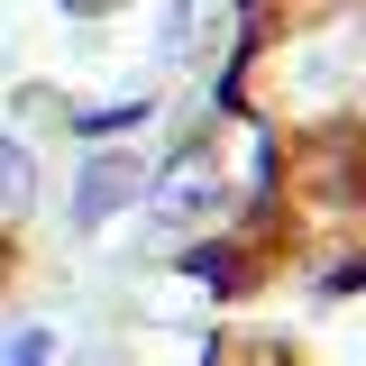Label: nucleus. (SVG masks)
I'll list each match as a JSON object with an SVG mask.
<instances>
[{
    "label": "nucleus",
    "mask_w": 366,
    "mask_h": 366,
    "mask_svg": "<svg viewBox=\"0 0 366 366\" xmlns=\"http://www.w3.org/2000/svg\"><path fill=\"white\" fill-rule=\"evenodd\" d=\"M137 119H156V101H147V92H129V101H92V110H74V137L110 147V137H129Z\"/></svg>",
    "instance_id": "3"
},
{
    "label": "nucleus",
    "mask_w": 366,
    "mask_h": 366,
    "mask_svg": "<svg viewBox=\"0 0 366 366\" xmlns=\"http://www.w3.org/2000/svg\"><path fill=\"white\" fill-rule=\"evenodd\" d=\"M229 202V183L211 156H174L165 174H147V211H156V229H192V220H211Z\"/></svg>",
    "instance_id": "2"
},
{
    "label": "nucleus",
    "mask_w": 366,
    "mask_h": 366,
    "mask_svg": "<svg viewBox=\"0 0 366 366\" xmlns=\"http://www.w3.org/2000/svg\"><path fill=\"white\" fill-rule=\"evenodd\" d=\"M19 211H37V156L0 129V220H19Z\"/></svg>",
    "instance_id": "4"
},
{
    "label": "nucleus",
    "mask_w": 366,
    "mask_h": 366,
    "mask_svg": "<svg viewBox=\"0 0 366 366\" xmlns=\"http://www.w3.org/2000/svg\"><path fill=\"white\" fill-rule=\"evenodd\" d=\"M0 366H55V330H46V320L9 330V339H0Z\"/></svg>",
    "instance_id": "5"
},
{
    "label": "nucleus",
    "mask_w": 366,
    "mask_h": 366,
    "mask_svg": "<svg viewBox=\"0 0 366 366\" xmlns=\"http://www.w3.org/2000/svg\"><path fill=\"white\" fill-rule=\"evenodd\" d=\"M137 202H147V165H137L129 147H92L83 174H74V229H110Z\"/></svg>",
    "instance_id": "1"
}]
</instances>
